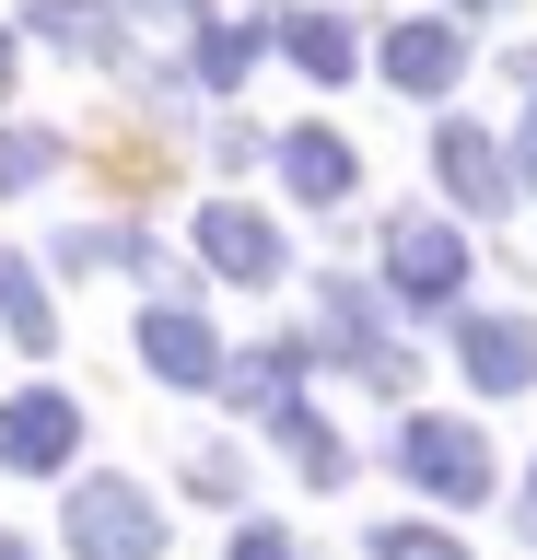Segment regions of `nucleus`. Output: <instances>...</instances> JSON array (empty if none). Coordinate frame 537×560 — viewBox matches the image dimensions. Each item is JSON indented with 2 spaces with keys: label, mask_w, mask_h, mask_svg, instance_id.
I'll list each match as a JSON object with an SVG mask.
<instances>
[{
  "label": "nucleus",
  "mask_w": 537,
  "mask_h": 560,
  "mask_svg": "<svg viewBox=\"0 0 537 560\" xmlns=\"http://www.w3.org/2000/svg\"><path fill=\"white\" fill-rule=\"evenodd\" d=\"M397 467H409L432 502H479V490H491V444L456 432V420H409V432H397Z\"/></svg>",
  "instance_id": "nucleus-1"
},
{
  "label": "nucleus",
  "mask_w": 537,
  "mask_h": 560,
  "mask_svg": "<svg viewBox=\"0 0 537 560\" xmlns=\"http://www.w3.org/2000/svg\"><path fill=\"white\" fill-rule=\"evenodd\" d=\"M71 549H94V560H152L164 549V525H152V502L129 479H94V490H71Z\"/></svg>",
  "instance_id": "nucleus-2"
},
{
  "label": "nucleus",
  "mask_w": 537,
  "mask_h": 560,
  "mask_svg": "<svg viewBox=\"0 0 537 560\" xmlns=\"http://www.w3.org/2000/svg\"><path fill=\"white\" fill-rule=\"evenodd\" d=\"M456 350H467L479 385H537V327H526V315H467Z\"/></svg>",
  "instance_id": "nucleus-3"
},
{
  "label": "nucleus",
  "mask_w": 537,
  "mask_h": 560,
  "mask_svg": "<svg viewBox=\"0 0 537 560\" xmlns=\"http://www.w3.org/2000/svg\"><path fill=\"white\" fill-rule=\"evenodd\" d=\"M71 397H12V409H0V455H12V467H59V455H71Z\"/></svg>",
  "instance_id": "nucleus-4"
},
{
  "label": "nucleus",
  "mask_w": 537,
  "mask_h": 560,
  "mask_svg": "<svg viewBox=\"0 0 537 560\" xmlns=\"http://www.w3.org/2000/svg\"><path fill=\"white\" fill-rule=\"evenodd\" d=\"M141 350L164 362V385H211V362H222L199 315H152V327H141Z\"/></svg>",
  "instance_id": "nucleus-5"
},
{
  "label": "nucleus",
  "mask_w": 537,
  "mask_h": 560,
  "mask_svg": "<svg viewBox=\"0 0 537 560\" xmlns=\"http://www.w3.org/2000/svg\"><path fill=\"white\" fill-rule=\"evenodd\" d=\"M397 292H421V304H444V292H456V245L432 234V222H409V234H397Z\"/></svg>",
  "instance_id": "nucleus-6"
},
{
  "label": "nucleus",
  "mask_w": 537,
  "mask_h": 560,
  "mask_svg": "<svg viewBox=\"0 0 537 560\" xmlns=\"http://www.w3.org/2000/svg\"><path fill=\"white\" fill-rule=\"evenodd\" d=\"M444 175H456V199H467V210H491V199H502L491 140H467V129H444Z\"/></svg>",
  "instance_id": "nucleus-7"
},
{
  "label": "nucleus",
  "mask_w": 537,
  "mask_h": 560,
  "mask_svg": "<svg viewBox=\"0 0 537 560\" xmlns=\"http://www.w3.org/2000/svg\"><path fill=\"white\" fill-rule=\"evenodd\" d=\"M292 175H304V199H339V187H351V152L327 129H292Z\"/></svg>",
  "instance_id": "nucleus-8"
},
{
  "label": "nucleus",
  "mask_w": 537,
  "mask_h": 560,
  "mask_svg": "<svg viewBox=\"0 0 537 560\" xmlns=\"http://www.w3.org/2000/svg\"><path fill=\"white\" fill-rule=\"evenodd\" d=\"M199 234H211V257H222V269H269V234H257L246 210H211Z\"/></svg>",
  "instance_id": "nucleus-9"
},
{
  "label": "nucleus",
  "mask_w": 537,
  "mask_h": 560,
  "mask_svg": "<svg viewBox=\"0 0 537 560\" xmlns=\"http://www.w3.org/2000/svg\"><path fill=\"white\" fill-rule=\"evenodd\" d=\"M374 560H467V549H456V537H432V525H386Z\"/></svg>",
  "instance_id": "nucleus-10"
},
{
  "label": "nucleus",
  "mask_w": 537,
  "mask_h": 560,
  "mask_svg": "<svg viewBox=\"0 0 537 560\" xmlns=\"http://www.w3.org/2000/svg\"><path fill=\"white\" fill-rule=\"evenodd\" d=\"M0 315H12V339H47V304H36L24 269H0Z\"/></svg>",
  "instance_id": "nucleus-11"
},
{
  "label": "nucleus",
  "mask_w": 537,
  "mask_h": 560,
  "mask_svg": "<svg viewBox=\"0 0 537 560\" xmlns=\"http://www.w3.org/2000/svg\"><path fill=\"white\" fill-rule=\"evenodd\" d=\"M187 490H199V502H234V490H246V467H234V455H199V467H187Z\"/></svg>",
  "instance_id": "nucleus-12"
},
{
  "label": "nucleus",
  "mask_w": 537,
  "mask_h": 560,
  "mask_svg": "<svg viewBox=\"0 0 537 560\" xmlns=\"http://www.w3.org/2000/svg\"><path fill=\"white\" fill-rule=\"evenodd\" d=\"M234 560H292V537H281V525H246V537H234Z\"/></svg>",
  "instance_id": "nucleus-13"
},
{
  "label": "nucleus",
  "mask_w": 537,
  "mask_h": 560,
  "mask_svg": "<svg viewBox=\"0 0 537 560\" xmlns=\"http://www.w3.org/2000/svg\"><path fill=\"white\" fill-rule=\"evenodd\" d=\"M0 560H24V549H12V537H0Z\"/></svg>",
  "instance_id": "nucleus-14"
},
{
  "label": "nucleus",
  "mask_w": 537,
  "mask_h": 560,
  "mask_svg": "<svg viewBox=\"0 0 537 560\" xmlns=\"http://www.w3.org/2000/svg\"><path fill=\"white\" fill-rule=\"evenodd\" d=\"M526 164H537V129H526Z\"/></svg>",
  "instance_id": "nucleus-15"
},
{
  "label": "nucleus",
  "mask_w": 537,
  "mask_h": 560,
  "mask_svg": "<svg viewBox=\"0 0 537 560\" xmlns=\"http://www.w3.org/2000/svg\"><path fill=\"white\" fill-rule=\"evenodd\" d=\"M0 70H12V47H0Z\"/></svg>",
  "instance_id": "nucleus-16"
}]
</instances>
